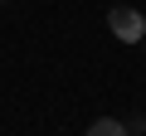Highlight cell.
<instances>
[{
	"label": "cell",
	"mask_w": 146,
	"mask_h": 136,
	"mask_svg": "<svg viewBox=\"0 0 146 136\" xmlns=\"http://www.w3.org/2000/svg\"><path fill=\"white\" fill-rule=\"evenodd\" d=\"M107 24H112V34H117L122 44H141V39H146V20H141V10H127V5H122V10L107 15Z\"/></svg>",
	"instance_id": "6da1fadb"
},
{
	"label": "cell",
	"mask_w": 146,
	"mask_h": 136,
	"mask_svg": "<svg viewBox=\"0 0 146 136\" xmlns=\"http://www.w3.org/2000/svg\"><path fill=\"white\" fill-rule=\"evenodd\" d=\"M88 131H93V136H112V131H122V121H117V117H102V121H93Z\"/></svg>",
	"instance_id": "7a4b0ae2"
}]
</instances>
